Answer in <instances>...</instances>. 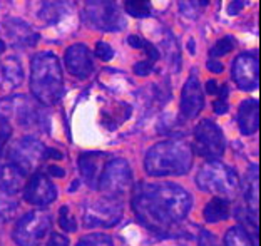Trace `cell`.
I'll return each instance as SVG.
<instances>
[{
    "mask_svg": "<svg viewBox=\"0 0 261 246\" xmlns=\"http://www.w3.org/2000/svg\"><path fill=\"white\" fill-rule=\"evenodd\" d=\"M224 246H256L251 239V235L243 226L229 228L224 236Z\"/></svg>",
    "mask_w": 261,
    "mask_h": 246,
    "instance_id": "cell-24",
    "label": "cell"
},
{
    "mask_svg": "<svg viewBox=\"0 0 261 246\" xmlns=\"http://www.w3.org/2000/svg\"><path fill=\"white\" fill-rule=\"evenodd\" d=\"M0 223H2V221H0Z\"/></svg>",
    "mask_w": 261,
    "mask_h": 246,
    "instance_id": "cell-44",
    "label": "cell"
},
{
    "mask_svg": "<svg viewBox=\"0 0 261 246\" xmlns=\"http://www.w3.org/2000/svg\"><path fill=\"white\" fill-rule=\"evenodd\" d=\"M45 246H69V238L64 235H59V233H54V235H50Z\"/></svg>",
    "mask_w": 261,
    "mask_h": 246,
    "instance_id": "cell-36",
    "label": "cell"
},
{
    "mask_svg": "<svg viewBox=\"0 0 261 246\" xmlns=\"http://www.w3.org/2000/svg\"><path fill=\"white\" fill-rule=\"evenodd\" d=\"M207 69H210L211 72H216V74H219V72H223V64L221 62H216L215 59H210L207 61Z\"/></svg>",
    "mask_w": 261,
    "mask_h": 246,
    "instance_id": "cell-39",
    "label": "cell"
},
{
    "mask_svg": "<svg viewBox=\"0 0 261 246\" xmlns=\"http://www.w3.org/2000/svg\"><path fill=\"white\" fill-rule=\"evenodd\" d=\"M191 203L188 191L174 183H141L133 196L136 218L159 236H171L179 230Z\"/></svg>",
    "mask_w": 261,
    "mask_h": 246,
    "instance_id": "cell-1",
    "label": "cell"
},
{
    "mask_svg": "<svg viewBox=\"0 0 261 246\" xmlns=\"http://www.w3.org/2000/svg\"><path fill=\"white\" fill-rule=\"evenodd\" d=\"M204 107V94L199 79L194 74L188 77L181 91V116L185 119H194Z\"/></svg>",
    "mask_w": 261,
    "mask_h": 246,
    "instance_id": "cell-15",
    "label": "cell"
},
{
    "mask_svg": "<svg viewBox=\"0 0 261 246\" xmlns=\"http://www.w3.org/2000/svg\"><path fill=\"white\" fill-rule=\"evenodd\" d=\"M31 91L44 106H52L64 95V76L54 52H39L31 61Z\"/></svg>",
    "mask_w": 261,
    "mask_h": 246,
    "instance_id": "cell-3",
    "label": "cell"
},
{
    "mask_svg": "<svg viewBox=\"0 0 261 246\" xmlns=\"http://www.w3.org/2000/svg\"><path fill=\"white\" fill-rule=\"evenodd\" d=\"M40 17L45 23H57L64 20L75 7V0H40Z\"/></svg>",
    "mask_w": 261,
    "mask_h": 246,
    "instance_id": "cell-20",
    "label": "cell"
},
{
    "mask_svg": "<svg viewBox=\"0 0 261 246\" xmlns=\"http://www.w3.org/2000/svg\"><path fill=\"white\" fill-rule=\"evenodd\" d=\"M213 107H215L216 114H226L228 112V101L226 99H218L213 103Z\"/></svg>",
    "mask_w": 261,
    "mask_h": 246,
    "instance_id": "cell-37",
    "label": "cell"
},
{
    "mask_svg": "<svg viewBox=\"0 0 261 246\" xmlns=\"http://www.w3.org/2000/svg\"><path fill=\"white\" fill-rule=\"evenodd\" d=\"M104 158L102 153H84L79 158L81 176L92 189H97L100 173L104 169Z\"/></svg>",
    "mask_w": 261,
    "mask_h": 246,
    "instance_id": "cell-17",
    "label": "cell"
},
{
    "mask_svg": "<svg viewBox=\"0 0 261 246\" xmlns=\"http://www.w3.org/2000/svg\"><path fill=\"white\" fill-rule=\"evenodd\" d=\"M4 51H5V44H4L2 40H0V56H2V54H4Z\"/></svg>",
    "mask_w": 261,
    "mask_h": 246,
    "instance_id": "cell-42",
    "label": "cell"
},
{
    "mask_svg": "<svg viewBox=\"0 0 261 246\" xmlns=\"http://www.w3.org/2000/svg\"><path fill=\"white\" fill-rule=\"evenodd\" d=\"M124 9L134 19H144L151 14V0H126Z\"/></svg>",
    "mask_w": 261,
    "mask_h": 246,
    "instance_id": "cell-26",
    "label": "cell"
},
{
    "mask_svg": "<svg viewBox=\"0 0 261 246\" xmlns=\"http://www.w3.org/2000/svg\"><path fill=\"white\" fill-rule=\"evenodd\" d=\"M17 211V205L15 201L9 200V198H2L0 196V218H12L14 213Z\"/></svg>",
    "mask_w": 261,
    "mask_h": 246,
    "instance_id": "cell-33",
    "label": "cell"
},
{
    "mask_svg": "<svg viewBox=\"0 0 261 246\" xmlns=\"http://www.w3.org/2000/svg\"><path fill=\"white\" fill-rule=\"evenodd\" d=\"M154 69V64L147 62V61H141V62H136L134 64V74L136 76H141V77H146L149 76Z\"/></svg>",
    "mask_w": 261,
    "mask_h": 246,
    "instance_id": "cell-35",
    "label": "cell"
},
{
    "mask_svg": "<svg viewBox=\"0 0 261 246\" xmlns=\"http://www.w3.org/2000/svg\"><path fill=\"white\" fill-rule=\"evenodd\" d=\"M45 159V147L35 137H22L9 151V161L25 173H31Z\"/></svg>",
    "mask_w": 261,
    "mask_h": 246,
    "instance_id": "cell-10",
    "label": "cell"
},
{
    "mask_svg": "<svg viewBox=\"0 0 261 246\" xmlns=\"http://www.w3.org/2000/svg\"><path fill=\"white\" fill-rule=\"evenodd\" d=\"M206 91L210 92L211 95H216V94H218V91H219L218 82H216V81H213V79H210V81L206 82Z\"/></svg>",
    "mask_w": 261,
    "mask_h": 246,
    "instance_id": "cell-40",
    "label": "cell"
},
{
    "mask_svg": "<svg viewBox=\"0 0 261 246\" xmlns=\"http://www.w3.org/2000/svg\"><path fill=\"white\" fill-rule=\"evenodd\" d=\"M133 188V171L127 161L112 159L108 164H104V169L100 173L97 189L104 193L106 198L121 200Z\"/></svg>",
    "mask_w": 261,
    "mask_h": 246,
    "instance_id": "cell-6",
    "label": "cell"
},
{
    "mask_svg": "<svg viewBox=\"0 0 261 246\" xmlns=\"http://www.w3.org/2000/svg\"><path fill=\"white\" fill-rule=\"evenodd\" d=\"M193 149L182 139L158 142L146 154L144 167L149 176H181L191 169Z\"/></svg>",
    "mask_w": 261,
    "mask_h": 246,
    "instance_id": "cell-2",
    "label": "cell"
},
{
    "mask_svg": "<svg viewBox=\"0 0 261 246\" xmlns=\"http://www.w3.org/2000/svg\"><path fill=\"white\" fill-rule=\"evenodd\" d=\"M194 147L201 158L210 161L219 159L226 149V141H224L221 128L210 119H203L194 129Z\"/></svg>",
    "mask_w": 261,
    "mask_h": 246,
    "instance_id": "cell-8",
    "label": "cell"
},
{
    "mask_svg": "<svg viewBox=\"0 0 261 246\" xmlns=\"http://www.w3.org/2000/svg\"><path fill=\"white\" fill-rule=\"evenodd\" d=\"M0 31L10 40V44L19 49L34 47L39 40V34L20 19H5L0 23Z\"/></svg>",
    "mask_w": 261,
    "mask_h": 246,
    "instance_id": "cell-13",
    "label": "cell"
},
{
    "mask_svg": "<svg viewBox=\"0 0 261 246\" xmlns=\"http://www.w3.org/2000/svg\"><path fill=\"white\" fill-rule=\"evenodd\" d=\"M27 173L14 163L0 164V189L5 194H17L25 184Z\"/></svg>",
    "mask_w": 261,
    "mask_h": 246,
    "instance_id": "cell-19",
    "label": "cell"
},
{
    "mask_svg": "<svg viewBox=\"0 0 261 246\" xmlns=\"http://www.w3.org/2000/svg\"><path fill=\"white\" fill-rule=\"evenodd\" d=\"M233 79L236 86L243 91H254L258 87L259 77V62L254 54H240L233 61V69H231Z\"/></svg>",
    "mask_w": 261,
    "mask_h": 246,
    "instance_id": "cell-11",
    "label": "cell"
},
{
    "mask_svg": "<svg viewBox=\"0 0 261 246\" xmlns=\"http://www.w3.org/2000/svg\"><path fill=\"white\" fill-rule=\"evenodd\" d=\"M84 20L97 31H122L126 20L117 0H84Z\"/></svg>",
    "mask_w": 261,
    "mask_h": 246,
    "instance_id": "cell-5",
    "label": "cell"
},
{
    "mask_svg": "<svg viewBox=\"0 0 261 246\" xmlns=\"http://www.w3.org/2000/svg\"><path fill=\"white\" fill-rule=\"evenodd\" d=\"M57 198L56 184L45 175H34L23 188V200L34 206H47Z\"/></svg>",
    "mask_w": 261,
    "mask_h": 246,
    "instance_id": "cell-12",
    "label": "cell"
},
{
    "mask_svg": "<svg viewBox=\"0 0 261 246\" xmlns=\"http://www.w3.org/2000/svg\"><path fill=\"white\" fill-rule=\"evenodd\" d=\"M210 0H177V7L179 12L188 19H196L201 10H203Z\"/></svg>",
    "mask_w": 261,
    "mask_h": 246,
    "instance_id": "cell-27",
    "label": "cell"
},
{
    "mask_svg": "<svg viewBox=\"0 0 261 246\" xmlns=\"http://www.w3.org/2000/svg\"><path fill=\"white\" fill-rule=\"evenodd\" d=\"M10 134H12V128L9 124V119L0 114V153H2L4 146L10 139Z\"/></svg>",
    "mask_w": 261,
    "mask_h": 246,
    "instance_id": "cell-31",
    "label": "cell"
},
{
    "mask_svg": "<svg viewBox=\"0 0 261 246\" xmlns=\"http://www.w3.org/2000/svg\"><path fill=\"white\" fill-rule=\"evenodd\" d=\"M229 205L224 198H213L204 208V219L207 223H219V221L228 219Z\"/></svg>",
    "mask_w": 261,
    "mask_h": 246,
    "instance_id": "cell-22",
    "label": "cell"
},
{
    "mask_svg": "<svg viewBox=\"0 0 261 246\" xmlns=\"http://www.w3.org/2000/svg\"><path fill=\"white\" fill-rule=\"evenodd\" d=\"M77 246H114L112 238L104 233H91L86 235L84 238H81V241L77 243Z\"/></svg>",
    "mask_w": 261,
    "mask_h": 246,
    "instance_id": "cell-29",
    "label": "cell"
},
{
    "mask_svg": "<svg viewBox=\"0 0 261 246\" xmlns=\"http://www.w3.org/2000/svg\"><path fill=\"white\" fill-rule=\"evenodd\" d=\"M122 219V205L119 200H99L89 203L84 211L86 228H111Z\"/></svg>",
    "mask_w": 261,
    "mask_h": 246,
    "instance_id": "cell-9",
    "label": "cell"
},
{
    "mask_svg": "<svg viewBox=\"0 0 261 246\" xmlns=\"http://www.w3.org/2000/svg\"><path fill=\"white\" fill-rule=\"evenodd\" d=\"M243 7H245V4H243L241 0H234V2H231V5L228 7V14L229 15H236Z\"/></svg>",
    "mask_w": 261,
    "mask_h": 246,
    "instance_id": "cell-38",
    "label": "cell"
},
{
    "mask_svg": "<svg viewBox=\"0 0 261 246\" xmlns=\"http://www.w3.org/2000/svg\"><path fill=\"white\" fill-rule=\"evenodd\" d=\"M163 47H164L166 54H168L171 67L174 69V72H177L181 67V51L174 39V35L171 32H166V37L163 39Z\"/></svg>",
    "mask_w": 261,
    "mask_h": 246,
    "instance_id": "cell-25",
    "label": "cell"
},
{
    "mask_svg": "<svg viewBox=\"0 0 261 246\" xmlns=\"http://www.w3.org/2000/svg\"><path fill=\"white\" fill-rule=\"evenodd\" d=\"M198 246H223L221 241L218 239L216 235H213L207 230H203L199 233V241H198Z\"/></svg>",
    "mask_w": 261,
    "mask_h": 246,
    "instance_id": "cell-34",
    "label": "cell"
},
{
    "mask_svg": "<svg viewBox=\"0 0 261 246\" xmlns=\"http://www.w3.org/2000/svg\"><path fill=\"white\" fill-rule=\"evenodd\" d=\"M65 67L69 74H72L77 79H87L94 72V62L91 57V51L84 44H74L65 51L64 56Z\"/></svg>",
    "mask_w": 261,
    "mask_h": 246,
    "instance_id": "cell-14",
    "label": "cell"
},
{
    "mask_svg": "<svg viewBox=\"0 0 261 246\" xmlns=\"http://www.w3.org/2000/svg\"><path fill=\"white\" fill-rule=\"evenodd\" d=\"M52 216L50 213L37 209L22 216L15 225L12 238L19 246H37L50 233Z\"/></svg>",
    "mask_w": 261,
    "mask_h": 246,
    "instance_id": "cell-7",
    "label": "cell"
},
{
    "mask_svg": "<svg viewBox=\"0 0 261 246\" xmlns=\"http://www.w3.org/2000/svg\"><path fill=\"white\" fill-rule=\"evenodd\" d=\"M196 184L201 191L215 193L223 198H233L240 189L238 175L229 166L215 159L201 167L196 176Z\"/></svg>",
    "mask_w": 261,
    "mask_h": 246,
    "instance_id": "cell-4",
    "label": "cell"
},
{
    "mask_svg": "<svg viewBox=\"0 0 261 246\" xmlns=\"http://www.w3.org/2000/svg\"><path fill=\"white\" fill-rule=\"evenodd\" d=\"M96 56L99 59H102L104 62H109L111 59L114 57V51H112V47L108 44V42L99 40L96 44Z\"/></svg>",
    "mask_w": 261,
    "mask_h": 246,
    "instance_id": "cell-32",
    "label": "cell"
},
{
    "mask_svg": "<svg viewBox=\"0 0 261 246\" xmlns=\"http://www.w3.org/2000/svg\"><path fill=\"white\" fill-rule=\"evenodd\" d=\"M236 121H238L241 134L251 136V134L256 133L258 126H259V104H258V99L243 101L240 109H238Z\"/></svg>",
    "mask_w": 261,
    "mask_h": 246,
    "instance_id": "cell-18",
    "label": "cell"
},
{
    "mask_svg": "<svg viewBox=\"0 0 261 246\" xmlns=\"http://www.w3.org/2000/svg\"><path fill=\"white\" fill-rule=\"evenodd\" d=\"M59 213H61V218H59V225H61V228L64 231H69L72 233L77 230V221L72 214H70L69 211V206H62L61 209H59Z\"/></svg>",
    "mask_w": 261,
    "mask_h": 246,
    "instance_id": "cell-30",
    "label": "cell"
},
{
    "mask_svg": "<svg viewBox=\"0 0 261 246\" xmlns=\"http://www.w3.org/2000/svg\"><path fill=\"white\" fill-rule=\"evenodd\" d=\"M5 104H9V107L5 109L2 107V112L14 114L17 122L25 128H34V126L42 124V112L37 109L32 101H29L27 97H14V99H5Z\"/></svg>",
    "mask_w": 261,
    "mask_h": 246,
    "instance_id": "cell-16",
    "label": "cell"
},
{
    "mask_svg": "<svg viewBox=\"0 0 261 246\" xmlns=\"http://www.w3.org/2000/svg\"><path fill=\"white\" fill-rule=\"evenodd\" d=\"M243 188H245V198L248 203V211L258 216V201H259V171L258 164L248 167L245 179H243Z\"/></svg>",
    "mask_w": 261,
    "mask_h": 246,
    "instance_id": "cell-21",
    "label": "cell"
},
{
    "mask_svg": "<svg viewBox=\"0 0 261 246\" xmlns=\"http://www.w3.org/2000/svg\"><path fill=\"white\" fill-rule=\"evenodd\" d=\"M49 173H50V176H57V178L65 176L64 169H61V167H57V166H50V167H49Z\"/></svg>",
    "mask_w": 261,
    "mask_h": 246,
    "instance_id": "cell-41",
    "label": "cell"
},
{
    "mask_svg": "<svg viewBox=\"0 0 261 246\" xmlns=\"http://www.w3.org/2000/svg\"><path fill=\"white\" fill-rule=\"evenodd\" d=\"M234 39L231 35H226V37H221L215 45L211 47L210 51V57L211 59H216V57H221V56H226L231 51L234 49Z\"/></svg>",
    "mask_w": 261,
    "mask_h": 246,
    "instance_id": "cell-28",
    "label": "cell"
},
{
    "mask_svg": "<svg viewBox=\"0 0 261 246\" xmlns=\"http://www.w3.org/2000/svg\"><path fill=\"white\" fill-rule=\"evenodd\" d=\"M189 51L194 52V44H193V40H189Z\"/></svg>",
    "mask_w": 261,
    "mask_h": 246,
    "instance_id": "cell-43",
    "label": "cell"
},
{
    "mask_svg": "<svg viewBox=\"0 0 261 246\" xmlns=\"http://www.w3.org/2000/svg\"><path fill=\"white\" fill-rule=\"evenodd\" d=\"M2 72H4V79H5V82H9L10 89L19 87L23 82V70H22V65L17 57L5 59Z\"/></svg>",
    "mask_w": 261,
    "mask_h": 246,
    "instance_id": "cell-23",
    "label": "cell"
}]
</instances>
